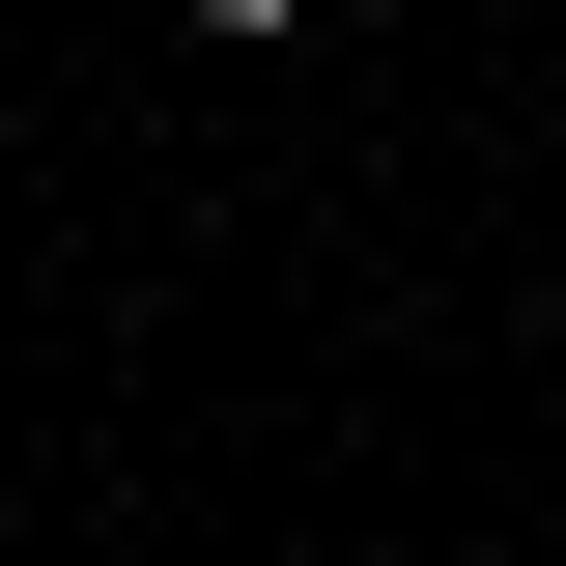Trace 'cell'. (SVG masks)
I'll return each instance as SVG.
<instances>
[{"label":"cell","mask_w":566,"mask_h":566,"mask_svg":"<svg viewBox=\"0 0 566 566\" xmlns=\"http://www.w3.org/2000/svg\"><path fill=\"white\" fill-rule=\"evenodd\" d=\"M199 29H227V57H283V29H312V0H199Z\"/></svg>","instance_id":"cell-1"}]
</instances>
